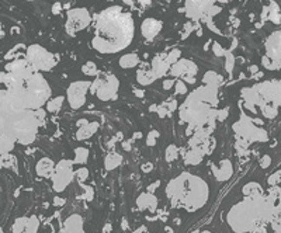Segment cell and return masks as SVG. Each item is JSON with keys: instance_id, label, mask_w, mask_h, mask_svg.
Instances as JSON below:
<instances>
[{"instance_id": "cell-1", "label": "cell", "mask_w": 281, "mask_h": 233, "mask_svg": "<svg viewBox=\"0 0 281 233\" xmlns=\"http://www.w3.org/2000/svg\"><path fill=\"white\" fill-rule=\"evenodd\" d=\"M92 47L100 53H117L134 39L135 23L130 12L121 6H111L96 14Z\"/></svg>"}, {"instance_id": "cell-2", "label": "cell", "mask_w": 281, "mask_h": 233, "mask_svg": "<svg viewBox=\"0 0 281 233\" xmlns=\"http://www.w3.org/2000/svg\"><path fill=\"white\" fill-rule=\"evenodd\" d=\"M216 104L218 87L204 84L188 94L187 100L179 107V116L180 119L187 122L188 125H214L219 113V110H216Z\"/></svg>"}, {"instance_id": "cell-3", "label": "cell", "mask_w": 281, "mask_h": 233, "mask_svg": "<svg viewBox=\"0 0 281 233\" xmlns=\"http://www.w3.org/2000/svg\"><path fill=\"white\" fill-rule=\"evenodd\" d=\"M51 86L42 76L35 72L24 83L6 90V99L16 110H38L51 99Z\"/></svg>"}, {"instance_id": "cell-4", "label": "cell", "mask_w": 281, "mask_h": 233, "mask_svg": "<svg viewBox=\"0 0 281 233\" xmlns=\"http://www.w3.org/2000/svg\"><path fill=\"white\" fill-rule=\"evenodd\" d=\"M167 195L174 204H182L188 211L201 208L208 198V187L201 179L184 173L169 183Z\"/></svg>"}, {"instance_id": "cell-5", "label": "cell", "mask_w": 281, "mask_h": 233, "mask_svg": "<svg viewBox=\"0 0 281 233\" xmlns=\"http://www.w3.org/2000/svg\"><path fill=\"white\" fill-rule=\"evenodd\" d=\"M267 216L268 211L266 202L257 200V197H253L252 200L232 208L228 220L236 232H252L256 231L259 223L262 220H266Z\"/></svg>"}, {"instance_id": "cell-6", "label": "cell", "mask_w": 281, "mask_h": 233, "mask_svg": "<svg viewBox=\"0 0 281 233\" xmlns=\"http://www.w3.org/2000/svg\"><path fill=\"white\" fill-rule=\"evenodd\" d=\"M26 59L37 72H50L56 65L54 55L38 44H33L28 47L26 51Z\"/></svg>"}, {"instance_id": "cell-7", "label": "cell", "mask_w": 281, "mask_h": 233, "mask_svg": "<svg viewBox=\"0 0 281 233\" xmlns=\"http://www.w3.org/2000/svg\"><path fill=\"white\" fill-rule=\"evenodd\" d=\"M262 66L268 70H281V30L273 33L266 41V55Z\"/></svg>"}, {"instance_id": "cell-8", "label": "cell", "mask_w": 281, "mask_h": 233, "mask_svg": "<svg viewBox=\"0 0 281 233\" xmlns=\"http://www.w3.org/2000/svg\"><path fill=\"white\" fill-rule=\"evenodd\" d=\"M93 17L89 13V10L86 7H76V9H70L66 13V23H65V30L66 33L73 37L76 35L79 31L87 28L90 26Z\"/></svg>"}, {"instance_id": "cell-9", "label": "cell", "mask_w": 281, "mask_h": 233, "mask_svg": "<svg viewBox=\"0 0 281 233\" xmlns=\"http://www.w3.org/2000/svg\"><path fill=\"white\" fill-rule=\"evenodd\" d=\"M253 122L254 119H250L249 116H242L238 122L233 124V131L245 141H266V131L259 128Z\"/></svg>"}, {"instance_id": "cell-10", "label": "cell", "mask_w": 281, "mask_h": 233, "mask_svg": "<svg viewBox=\"0 0 281 233\" xmlns=\"http://www.w3.org/2000/svg\"><path fill=\"white\" fill-rule=\"evenodd\" d=\"M90 86H92L90 80H76L69 84L66 90V100L70 108L79 110L84 105L86 96L87 93H90Z\"/></svg>"}, {"instance_id": "cell-11", "label": "cell", "mask_w": 281, "mask_h": 233, "mask_svg": "<svg viewBox=\"0 0 281 233\" xmlns=\"http://www.w3.org/2000/svg\"><path fill=\"white\" fill-rule=\"evenodd\" d=\"M170 75L173 78H179L184 80L188 84H194L196 83V76L198 73V67L197 65L190 61V59H179L176 64L170 66Z\"/></svg>"}, {"instance_id": "cell-12", "label": "cell", "mask_w": 281, "mask_h": 233, "mask_svg": "<svg viewBox=\"0 0 281 233\" xmlns=\"http://www.w3.org/2000/svg\"><path fill=\"white\" fill-rule=\"evenodd\" d=\"M118 89H120L118 79L111 73H107L101 78V83H100V87L97 89L96 96L100 101H111L117 99Z\"/></svg>"}, {"instance_id": "cell-13", "label": "cell", "mask_w": 281, "mask_h": 233, "mask_svg": "<svg viewBox=\"0 0 281 233\" xmlns=\"http://www.w3.org/2000/svg\"><path fill=\"white\" fill-rule=\"evenodd\" d=\"M73 177V171H72V163L69 160H62L58 167L55 168L54 176V187L56 191H64L66 188V185L70 183Z\"/></svg>"}, {"instance_id": "cell-14", "label": "cell", "mask_w": 281, "mask_h": 233, "mask_svg": "<svg viewBox=\"0 0 281 233\" xmlns=\"http://www.w3.org/2000/svg\"><path fill=\"white\" fill-rule=\"evenodd\" d=\"M6 72H9L10 75L21 79V80H27L37 70L31 66V64L28 62L27 59H14L13 62L6 65Z\"/></svg>"}, {"instance_id": "cell-15", "label": "cell", "mask_w": 281, "mask_h": 233, "mask_svg": "<svg viewBox=\"0 0 281 233\" xmlns=\"http://www.w3.org/2000/svg\"><path fill=\"white\" fill-rule=\"evenodd\" d=\"M162 28H163V24H162L161 20L153 18V17H148L141 24V33H142L144 38L148 39V41H152V39H155L159 35Z\"/></svg>"}, {"instance_id": "cell-16", "label": "cell", "mask_w": 281, "mask_h": 233, "mask_svg": "<svg viewBox=\"0 0 281 233\" xmlns=\"http://www.w3.org/2000/svg\"><path fill=\"white\" fill-rule=\"evenodd\" d=\"M166 55L167 53H159V55H155L152 58L150 69L155 73L156 79H161L162 76H165L170 70V64L166 61Z\"/></svg>"}, {"instance_id": "cell-17", "label": "cell", "mask_w": 281, "mask_h": 233, "mask_svg": "<svg viewBox=\"0 0 281 233\" xmlns=\"http://www.w3.org/2000/svg\"><path fill=\"white\" fill-rule=\"evenodd\" d=\"M262 18L266 21V20H270L271 23L274 24H280L281 23V13H280V7L277 3L271 1L270 6L264 7L263 9V14H262Z\"/></svg>"}, {"instance_id": "cell-18", "label": "cell", "mask_w": 281, "mask_h": 233, "mask_svg": "<svg viewBox=\"0 0 281 233\" xmlns=\"http://www.w3.org/2000/svg\"><path fill=\"white\" fill-rule=\"evenodd\" d=\"M141 64V58L138 56V53L135 52H130V53H125L122 55L120 59H118V65L122 69H134L136 66Z\"/></svg>"}, {"instance_id": "cell-19", "label": "cell", "mask_w": 281, "mask_h": 233, "mask_svg": "<svg viewBox=\"0 0 281 233\" xmlns=\"http://www.w3.org/2000/svg\"><path fill=\"white\" fill-rule=\"evenodd\" d=\"M155 80H156V76H155V73L152 72L150 67H141V69H138V72H136V82L141 86H149Z\"/></svg>"}, {"instance_id": "cell-20", "label": "cell", "mask_w": 281, "mask_h": 233, "mask_svg": "<svg viewBox=\"0 0 281 233\" xmlns=\"http://www.w3.org/2000/svg\"><path fill=\"white\" fill-rule=\"evenodd\" d=\"M99 130V122H87L83 127H79V130L76 132V139L78 141H83V139H89L94 135V132Z\"/></svg>"}, {"instance_id": "cell-21", "label": "cell", "mask_w": 281, "mask_h": 233, "mask_svg": "<svg viewBox=\"0 0 281 233\" xmlns=\"http://www.w3.org/2000/svg\"><path fill=\"white\" fill-rule=\"evenodd\" d=\"M215 177L221 182H225L228 180L231 176H232V163L229 160H222L219 163V167L214 168Z\"/></svg>"}, {"instance_id": "cell-22", "label": "cell", "mask_w": 281, "mask_h": 233, "mask_svg": "<svg viewBox=\"0 0 281 233\" xmlns=\"http://www.w3.org/2000/svg\"><path fill=\"white\" fill-rule=\"evenodd\" d=\"M222 82H224V78H222L219 73L214 72V70L205 72V73H204V78H202V83H204V84L213 86V87H218V89H219V86L222 84Z\"/></svg>"}, {"instance_id": "cell-23", "label": "cell", "mask_w": 281, "mask_h": 233, "mask_svg": "<svg viewBox=\"0 0 281 233\" xmlns=\"http://www.w3.org/2000/svg\"><path fill=\"white\" fill-rule=\"evenodd\" d=\"M202 155H204V152L201 150L200 148H193L184 156V162L188 163V165H197V163H200L201 160H202Z\"/></svg>"}, {"instance_id": "cell-24", "label": "cell", "mask_w": 281, "mask_h": 233, "mask_svg": "<svg viewBox=\"0 0 281 233\" xmlns=\"http://www.w3.org/2000/svg\"><path fill=\"white\" fill-rule=\"evenodd\" d=\"M66 233H83L82 232L81 216L73 215L66 220Z\"/></svg>"}, {"instance_id": "cell-25", "label": "cell", "mask_w": 281, "mask_h": 233, "mask_svg": "<svg viewBox=\"0 0 281 233\" xmlns=\"http://www.w3.org/2000/svg\"><path fill=\"white\" fill-rule=\"evenodd\" d=\"M64 101H65L64 96H58V97H54V99H50L48 103L45 104L47 105V111L48 113H58L62 108Z\"/></svg>"}, {"instance_id": "cell-26", "label": "cell", "mask_w": 281, "mask_h": 233, "mask_svg": "<svg viewBox=\"0 0 281 233\" xmlns=\"http://www.w3.org/2000/svg\"><path fill=\"white\" fill-rule=\"evenodd\" d=\"M38 173L42 174V176H51L52 174V171H54V163H52V160H50V159H42L40 163H38Z\"/></svg>"}, {"instance_id": "cell-27", "label": "cell", "mask_w": 281, "mask_h": 233, "mask_svg": "<svg viewBox=\"0 0 281 233\" xmlns=\"http://www.w3.org/2000/svg\"><path fill=\"white\" fill-rule=\"evenodd\" d=\"M138 205L142 209H145L148 207L150 208V209H153V208L156 207V198L153 195L142 194L138 198Z\"/></svg>"}, {"instance_id": "cell-28", "label": "cell", "mask_w": 281, "mask_h": 233, "mask_svg": "<svg viewBox=\"0 0 281 233\" xmlns=\"http://www.w3.org/2000/svg\"><path fill=\"white\" fill-rule=\"evenodd\" d=\"M82 72L86 75V76H90V78H93V76H97L99 75V67L97 65L92 62V61H87L86 64H83L82 65Z\"/></svg>"}, {"instance_id": "cell-29", "label": "cell", "mask_w": 281, "mask_h": 233, "mask_svg": "<svg viewBox=\"0 0 281 233\" xmlns=\"http://www.w3.org/2000/svg\"><path fill=\"white\" fill-rule=\"evenodd\" d=\"M89 157V149L84 146H79L75 149V163H86Z\"/></svg>"}, {"instance_id": "cell-30", "label": "cell", "mask_w": 281, "mask_h": 233, "mask_svg": "<svg viewBox=\"0 0 281 233\" xmlns=\"http://www.w3.org/2000/svg\"><path fill=\"white\" fill-rule=\"evenodd\" d=\"M121 160H122V157H121L120 155H117V153H110V155H107V157H106V160H104L106 168L113 170V168L117 167V166L120 165Z\"/></svg>"}, {"instance_id": "cell-31", "label": "cell", "mask_w": 281, "mask_h": 233, "mask_svg": "<svg viewBox=\"0 0 281 233\" xmlns=\"http://www.w3.org/2000/svg\"><path fill=\"white\" fill-rule=\"evenodd\" d=\"M243 193L246 195H252V198H253V197H257V195L260 194V187H259L256 183H249V184L243 188Z\"/></svg>"}, {"instance_id": "cell-32", "label": "cell", "mask_w": 281, "mask_h": 233, "mask_svg": "<svg viewBox=\"0 0 281 233\" xmlns=\"http://www.w3.org/2000/svg\"><path fill=\"white\" fill-rule=\"evenodd\" d=\"M180 56H182V51H180L179 48H174V50H172V51L166 55V61L170 64V66H172L173 64H176L179 59H182Z\"/></svg>"}, {"instance_id": "cell-33", "label": "cell", "mask_w": 281, "mask_h": 233, "mask_svg": "<svg viewBox=\"0 0 281 233\" xmlns=\"http://www.w3.org/2000/svg\"><path fill=\"white\" fill-rule=\"evenodd\" d=\"M174 91H176V94H187V83L182 79H177L176 84H174Z\"/></svg>"}, {"instance_id": "cell-34", "label": "cell", "mask_w": 281, "mask_h": 233, "mask_svg": "<svg viewBox=\"0 0 281 233\" xmlns=\"http://www.w3.org/2000/svg\"><path fill=\"white\" fill-rule=\"evenodd\" d=\"M176 157H177V148L174 145H169L167 149H166V160L172 162Z\"/></svg>"}, {"instance_id": "cell-35", "label": "cell", "mask_w": 281, "mask_h": 233, "mask_svg": "<svg viewBox=\"0 0 281 233\" xmlns=\"http://www.w3.org/2000/svg\"><path fill=\"white\" fill-rule=\"evenodd\" d=\"M158 136H159V132H158V131H150L147 139L148 146H153V145L156 143V138H158Z\"/></svg>"}, {"instance_id": "cell-36", "label": "cell", "mask_w": 281, "mask_h": 233, "mask_svg": "<svg viewBox=\"0 0 281 233\" xmlns=\"http://www.w3.org/2000/svg\"><path fill=\"white\" fill-rule=\"evenodd\" d=\"M233 66H235V58H233V55H232V53H227V64H225V67H227L228 72H232Z\"/></svg>"}, {"instance_id": "cell-37", "label": "cell", "mask_w": 281, "mask_h": 233, "mask_svg": "<svg viewBox=\"0 0 281 233\" xmlns=\"http://www.w3.org/2000/svg\"><path fill=\"white\" fill-rule=\"evenodd\" d=\"M100 83H101V78H96L92 82V86H90V94H96L97 89L100 87Z\"/></svg>"}, {"instance_id": "cell-38", "label": "cell", "mask_w": 281, "mask_h": 233, "mask_svg": "<svg viewBox=\"0 0 281 233\" xmlns=\"http://www.w3.org/2000/svg\"><path fill=\"white\" fill-rule=\"evenodd\" d=\"M176 84V79H165L163 80V89L165 90H170Z\"/></svg>"}, {"instance_id": "cell-39", "label": "cell", "mask_w": 281, "mask_h": 233, "mask_svg": "<svg viewBox=\"0 0 281 233\" xmlns=\"http://www.w3.org/2000/svg\"><path fill=\"white\" fill-rule=\"evenodd\" d=\"M35 111V116H37V119H38V122H44V119H45V116H47V111L44 110V108H38V110H34Z\"/></svg>"}, {"instance_id": "cell-40", "label": "cell", "mask_w": 281, "mask_h": 233, "mask_svg": "<svg viewBox=\"0 0 281 233\" xmlns=\"http://www.w3.org/2000/svg\"><path fill=\"white\" fill-rule=\"evenodd\" d=\"M213 50H214L215 56H224V55H225V51L222 50V47H219V44H216V42H214Z\"/></svg>"}, {"instance_id": "cell-41", "label": "cell", "mask_w": 281, "mask_h": 233, "mask_svg": "<svg viewBox=\"0 0 281 233\" xmlns=\"http://www.w3.org/2000/svg\"><path fill=\"white\" fill-rule=\"evenodd\" d=\"M163 105L169 110V113H172L174 111L176 108H177V103H176V100H170V101H166V103H163Z\"/></svg>"}, {"instance_id": "cell-42", "label": "cell", "mask_w": 281, "mask_h": 233, "mask_svg": "<svg viewBox=\"0 0 281 233\" xmlns=\"http://www.w3.org/2000/svg\"><path fill=\"white\" fill-rule=\"evenodd\" d=\"M156 113H158V116H161V118H163V116H166L167 114H169V110H167V108L162 104V105L158 107V111H156Z\"/></svg>"}, {"instance_id": "cell-43", "label": "cell", "mask_w": 281, "mask_h": 233, "mask_svg": "<svg viewBox=\"0 0 281 233\" xmlns=\"http://www.w3.org/2000/svg\"><path fill=\"white\" fill-rule=\"evenodd\" d=\"M52 14H59L62 12V3H59V1H56L54 3V6H52Z\"/></svg>"}, {"instance_id": "cell-44", "label": "cell", "mask_w": 281, "mask_h": 233, "mask_svg": "<svg viewBox=\"0 0 281 233\" xmlns=\"http://www.w3.org/2000/svg\"><path fill=\"white\" fill-rule=\"evenodd\" d=\"M76 174H78V176L81 177L82 180H83V179H86V177L89 176V171H87V168H79Z\"/></svg>"}, {"instance_id": "cell-45", "label": "cell", "mask_w": 281, "mask_h": 233, "mask_svg": "<svg viewBox=\"0 0 281 233\" xmlns=\"http://www.w3.org/2000/svg\"><path fill=\"white\" fill-rule=\"evenodd\" d=\"M227 116H228V110L225 108V110H222V111H219V113H218V119H219V121H224V119L227 118Z\"/></svg>"}, {"instance_id": "cell-46", "label": "cell", "mask_w": 281, "mask_h": 233, "mask_svg": "<svg viewBox=\"0 0 281 233\" xmlns=\"http://www.w3.org/2000/svg\"><path fill=\"white\" fill-rule=\"evenodd\" d=\"M138 1H139V4L144 6V7H148V6L152 4V0H138Z\"/></svg>"}, {"instance_id": "cell-47", "label": "cell", "mask_w": 281, "mask_h": 233, "mask_svg": "<svg viewBox=\"0 0 281 233\" xmlns=\"http://www.w3.org/2000/svg\"><path fill=\"white\" fill-rule=\"evenodd\" d=\"M268 163H270V159H268V156H264V159L262 160V165H263V166H268Z\"/></svg>"}, {"instance_id": "cell-48", "label": "cell", "mask_w": 281, "mask_h": 233, "mask_svg": "<svg viewBox=\"0 0 281 233\" xmlns=\"http://www.w3.org/2000/svg\"><path fill=\"white\" fill-rule=\"evenodd\" d=\"M87 122H89L87 119H79V121H78V125H79V127H83V125L87 124Z\"/></svg>"}, {"instance_id": "cell-49", "label": "cell", "mask_w": 281, "mask_h": 233, "mask_svg": "<svg viewBox=\"0 0 281 233\" xmlns=\"http://www.w3.org/2000/svg\"><path fill=\"white\" fill-rule=\"evenodd\" d=\"M158 107H159V105H155V104H153V105H150V107H149V110H150V111H155V113H156V111H158Z\"/></svg>"}, {"instance_id": "cell-50", "label": "cell", "mask_w": 281, "mask_h": 233, "mask_svg": "<svg viewBox=\"0 0 281 233\" xmlns=\"http://www.w3.org/2000/svg\"><path fill=\"white\" fill-rule=\"evenodd\" d=\"M216 1H219V3H229L231 0H216Z\"/></svg>"}, {"instance_id": "cell-51", "label": "cell", "mask_w": 281, "mask_h": 233, "mask_svg": "<svg viewBox=\"0 0 281 233\" xmlns=\"http://www.w3.org/2000/svg\"><path fill=\"white\" fill-rule=\"evenodd\" d=\"M27 1H35V0H27Z\"/></svg>"}]
</instances>
